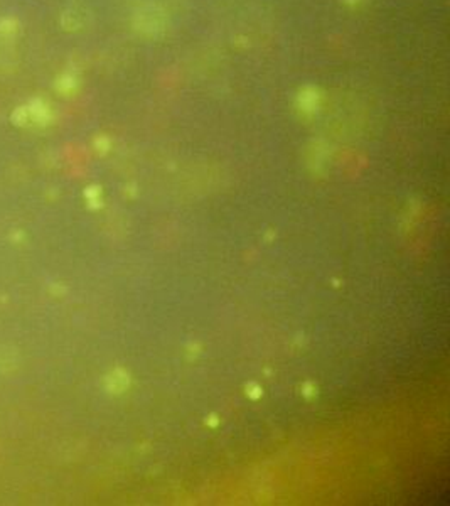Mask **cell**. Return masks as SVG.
<instances>
[{
    "label": "cell",
    "instance_id": "6da1fadb",
    "mask_svg": "<svg viewBox=\"0 0 450 506\" xmlns=\"http://www.w3.org/2000/svg\"><path fill=\"white\" fill-rule=\"evenodd\" d=\"M0 32L5 36H10L16 32V20L12 19H3L0 22Z\"/></svg>",
    "mask_w": 450,
    "mask_h": 506
}]
</instances>
